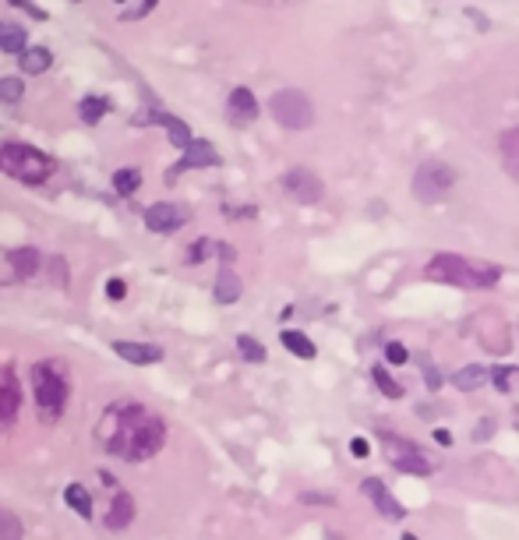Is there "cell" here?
<instances>
[{"mask_svg":"<svg viewBox=\"0 0 519 540\" xmlns=\"http://www.w3.org/2000/svg\"><path fill=\"white\" fill-rule=\"evenodd\" d=\"M269 110H273L276 124L287 127V131H304V127L315 124V106L301 89H280L269 99Z\"/></svg>","mask_w":519,"mask_h":540,"instance_id":"obj_6","label":"cell"},{"mask_svg":"<svg viewBox=\"0 0 519 540\" xmlns=\"http://www.w3.org/2000/svg\"><path fill=\"white\" fill-rule=\"evenodd\" d=\"M498 152H501V163H505V173L519 180V127H508L498 142Z\"/></svg>","mask_w":519,"mask_h":540,"instance_id":"obj_20","label":"cell"},{"mask_svg":"<svg viewBox=\"0 0 519 540\" xmlns=\"http://www.w3.org/2000/svg\"><path fill=\"white\" fill-rule=\"evenodd\" d=\"M382 452H385V459L396 466V470H403V473H410V477H431V463L420 456V448H417V441H410V438H385L382 441Z\"/></svg>","mask_w":519,"mask_h":540,"instance_id":"obj_7","label":"cell"},{"mask_svg":"<svg viewBox=\"0 0 519 540\" xmlns=\"http://www.w3.org/2000/svg\"><path fill=\"white\" fill-rule=\"evenodd\" d=\"M4 36H8V25L0 22V50H4Z\"/></svg>","mask_w":519,"mask_h":540,"instance_id":"obj_43","label":"cell"},{"mask_svg":"<svg viewBox=\"0 0 519 540\" xmlns=\"http://www.w3.org/2000/svg\"><path fill=\"white\" fill-rule=\"evenodd\" d=\"M434 441H438L442 448H449V445H452V434H449L445 427H438V431H434Z\"/></svg>","mask_w":519,"mask_h":540,"instance_id":"obj_40","label":"cell"},{"mask_svg":"<svg viewBox=\"0 0 519 540\" xmlns=\"http://www.w3.org/2000/svg\"><path fill=\"white\" fill-rule=\"evenodd\" d=\"M512 375H515L512 364H494V368H491V382H494V389H498V392H512Z\"/></svg>","mask_w":519,"mask_h":540,"instance_id":"obj_30","label":"cell"},{"mask_svg":"<svg viewBox=\"0 0 519 540\" xmlns=\"http://www.w3.org/2000/svg\"><path fill=\"white\" fill-rule=\"evenodd\" d=\"M187 222V208L184 205H173V201H156L145 208V226L152 233H173Z\"/></svg>","mask_w":519,"mask_h":540,"instance_id":"obj_9","label":"cell"},{"mask_svg":"<svg viewBox=\"0 0 519 540\" xmlns=\"http://www.w3.org/2000/svg\"><path fill=\"white\" fill-rule=\"evenodd\" d=\"M205 166H219V152L208 145V142H194L191 149H184V159L170 170V177H177V173H184V170H205Z\"/></svg>","mask_w":519,"mask_h":540,"instance_id":"obj_12","label":"cell"},{"mask_svg":"<svg viewBox=\"0 0 519 540\" xmlns=\"http://www.w3.org/2000/svg\"><path fill=\"white\" fill-rule=\"evenodd\" d=\"M487 378H491V368H484V364H466V368H459V371L452 375V385H456L459 392H477V389L487 385Z\"/></svg>","mask_w":519,"mask_h":540,"instance_id":"obj_18","label":"cell"},{"mask_svg":"<svg viewBox=\"0 0 519 540\" xmlns=\"http://www.w3.org/2000/svg\"><path fill=\"white\" fill-rule=\"evenodd\" d=\"M424 276L438 280V283H449V287H463V290H484V287H494L501 280V268L484 265V261H470V258H459V254H434L424 265Z\"/></svg>","mask_w":519,"mask_h":540,"instance_id":"obj_2","label":"cell"},{"mask_svg":"<svg viewBox=\"0 0 519 540\" xmlns=\"http://www.w3.org/2000/svg\"><path fill=\"white\" fill-rule=\"evenodd\" d=\"M135 522V498L127 491H117L106 512V529H127Z\"/></svg>","mask_w":519,"mask_h":540,"instance_id":"obj_15","label":"cell"},{"mask_svg":"<svg viewBox=\"0 0 519 540\" xmlns=\"http://www.w3.org/2000/svg\"><path fill=\"white\" fill-rule=\"evenodd\" d=\"M371 382L378 385V392H382L385 399H403V392H406V389H403V385H399V382L389 375V368H385V364H375V368H371Z\"/></svg>","mask_w":519,"mask_h":540,"instance_id":"obj_23","label":"cell"},{"mask_svg":"<svg viewBox=\"0 0 519 540\" xmlns=\"http://www.w3.org/2000/svg\"><path fill=\"white\" fill-rule=\"evenodd\" d=\"M106 297H110V301H124V297H127L124 280H110V283H106Z\"/></svg>","mask_w":519,"mask_h":540,"instance_id":"obj_34","label":"cell"},{"mask_svg":"<svg viewBox=\"0 0 519 540\" xmlns=\"http://www.w3.org/2000/svg\"><path fill=\"white\" fill-rule=\"evenodd\" d=\"M64 501H68L82 519H92V498H89L85 484H68V487H64Z\"/></svg>","mask_w":519,"mask_h":540,"instance_id":"obj_24","label":"cell"},{"mask_svg":"<svg viewBox=\"0 0 519 540\" xmlns=\"http://www.w3.org/2000/svg\"><path fill=\"white\" fill-rule=\"evenodd\" d=\"M25 92L22 78H0V103H18Z\"/></svg>","mask_w":519,"mask_h":540,"instance_id":"obj_31","label":"cell"},{"mask_svg":"<svg viewBox=\"0 0 519 540\" xmlns=\"http://www.w3.org/2000/svg\"><path fill=\"white\" fill-rule=\"evenodd\" d=\"M113 353L120 360H127V364H138V368H149V364L163 360V346H156V343H127V339H120V343H113Z\"/></svg>","mask_w":519,"mask_h":540,"instance_id":"obj_11","label":"cell"},{"mask_svg":"<svg viewBox=\"0 0 519 540\" xmlns=\"http://www.w3.org/2000/svg\"><path fill=\"white\" fill-rule=\"evenodd\" d=\"M361 491H364V494H368V498L375 501V508H378V512H382L385 519H392V522H399V519L406 515V508H403V501H396V494H392V491H389V487H385V484H382L378 477H368V480L361 484Z\"/></svg>","mask_w":519,"mask_h":540,"instance_id":"obj_10","label":"cell"},{"mask_svg":"<svg viewBox=\"0 0 519 540\" xmlns=\"http://www.w3.org/2000/svg\"><path fill=\"white\" fill-rule=\"evenodd\" d=\"M420 371H424V385H427L431 392H438V389H442V382H445V378H442V371H438V368L427 360V357H420Z\"/></svg>","mask_w":519,"mask_h":540,"instance_id":"obj_33","label":"cell"},{"mask_svg":"<svg viewBox=\"0 0 519 540\" xmlns=\"http://www.w3.org/2000/svg\"><path fill=\"white\" fill-rule=\"evenodd\" d=\"M215 304H237L240 301V294H244V283H240V276L233 272V268L226 265L223 272L215 276Z\"/></svg>","mask_w":519,"mask_h":540,"instance_id":"obj_16","label":"cell"},{"mask_svg":"<svg viewBox=\"0 0 519 540\" xmlns=\"http://www.w3.org/2000/svg\"><path fill=\"white\" fill-rule=\"evenodd\" d=\"M22 536H25L22 519L15 512H8V508H0V540H22Z\"/></svg>","mask_w":519,"mask_h":540,"instance_id":"obj_29","label":"cell"},{"mask_svg":"<svg viewBox=\"0 0 519 540\" xmlns=\"http://www.w3.org/2000/svg\"><path fill=\"white\" fill-rule=\"evenodd\" d=\"M283 191H287L294 201H301V205H315V201H322L325 184H322V177L311 173L308 166H294V170L283 173Z\"/></svg>","mask_w":519,"mask_h":540,"instance_id":"obj_8","label":"cell"},{"mask_svg":"<svg viewBox=\"0 0 519 540\" xmlns=\"http://www.w3.org/2000/svg\"><path fill=\"white\" fill-rule=\"evenodd\" d=\"M11 4H15V8H22V11H29V15H36V18H43V11H39V8H32L29 0H11Z\"/></svg>","mask_w":519,"mask_h":540,"instance_id":"obj_41","label":"cell"},{"mask_svg":"<svg viewBox=\"0 0 519 540\" xmlns=\"http://www.w3.org/2000/svg\"><path fill=\"white\" fill-rule=\"evenodd\" d=\"M117 4H120V0H117Z\"/></svg>","mask_w":519,"mask_h":540,"instance_id":"obj_45","label":"cell"},{"mask_svg":"<svg viewBox=\"0 0 519 540\" xmlns=\"http://www.w3.org/2000/svg\"><path fill=\"white\" fill-rule=\"evenodd\" d=\"M466 18H473V25L484 32V29H491V22H487V15H480L477 8H466Z\"/></svg>","mask_w":519,"mask_h":540,"instance_id":"obj_38","label":"cell"},{"mask_svg":"<svg viewBox=\"0 0 519 540\" xmlns=\"http://www.w3.org/2000/svg\"><path fill=\"white\" fill-rule=\"evenodd\" d=\"M152 8H156V0H145V4H142V8H138V18H145V15H149V11H152Z\"/></svg>","mask_w":519,"mask_h":540,"instance_id":"obj_42","label":"cell"},{"mask_svg":"<svg viewBox=\"0 0 519 540\" xmlns=\"http://www.w3.org/2000/svg\"><path fill=\"white\" fill-rule=\"evenodd\" d=\"M494 434V417H484L480 424H477V431H473V441H484V438H491Z\"/></svg>","mask_w":519,"mask_h":540,"instance_id":"obj_35","label":"cell"},{"mask_svg":"<svg viewBox=\"0 0 519 540\" xmlns=\"http://www.w3.org/2000/svg\"><path fill=\"white\" fill-rule=\"evenodd\" d=\"M301 501H308V505H336V498H332V494H311V491H304V494H301Z\"/></svg>","mask_w":519,"mask_h":540,"instance_id":"obj_37","label":"cell"},{"mask_svg":"<svg viewBox=\"0 0 519 540\" xmlns=\"http://www.w3.org/2000/svg\"><path fill=\"white\" fill-rule=\"evenodd\" d=\"M410 350L403 346V343H385V360L392 364V368H403V364H410Z\"/></svg>","mask_w":519,"mask_h":540,"instance_id":"obj_32","label":"cell"},{"mask_svg":"<svg viewBox=\"0 0 519 540\" xmlns=\"http://www.w3.org/2000/svg\"><path fill=\"white\" fill-rule=\"evenodd\" d=\"M138 187H142V173H138V170H117V173H113V191H117V194L131 198Z\"/></svg>","mask_w":519,"mask_h":540,"instance_id":"obj_27","label":"cell"},{"mask_svg":"<svg viewBox=\"0 0 519 540\" xmlns=\"http://www.w3.org/2000/svg\"><path fill=\"white\" fill-rule=\"evenodd\" d=\"M8 258H11V268H15V280L36 276L39 272V261H43L36 247H15V251H8Z\"/></svg>","mask_w":519,"mask_h":540,"instance_id":"obj_19","label":"cell"},{"mask_svg":"<svg viewBox=\"0 0 519 540\" xmlns=\"http://www.w3.org/2000/svg\"><path fill=\"white\" fill-rule=\"evenodd\" d=\"M106 110H110V99H103V96H85V99L78 103V117H82L85 124H99V120L106 117Z\"/></svg>","mask_w":519,"mask_h":540,"instance_id":"obj_25","label":"cell"},{"mask_svg":"<svg viewBox=\"0 0 519 540\" xmlns=\"http://www.w3.org/2000/svg\"><path fill=\"white\" fill-rule=\"evenodd\" d=\"M152 120H156V124H163V131L170 134V142H173V145H180V149H191V145L198 142V138L191 134V127H187L180 117H173V113H152Z\"/></svg>","mask_w":519,"mask_h":540,"instance_id":"obj_17","label":"cell"},{"mask_svg":"<svg viewBox=\"0 0 519 540\" xmlns=\"http://www.w3.org/2000/svg\"><path fill=\"white\" fill-rule=\"evenodd\" d=\"M215 254H219L223 261H233V258H237V251H233V244H226V240H219V247H215Z\"/></svg>","mask_w":519,"mask_h":540,"instance_id":"obj_39","label":"cell"},{"mask_svg":"<svg viewBox=\"0 0 519 540\" xmlns=\"http://www.w3.org/2000/svg\"><path fill=\"white\" fill-rule=\"evenodd\" d=\"M237 350H240V357H244V360H251V364H265V360H269L265 346L258 343L254 336H237Z\"/></svg>","mask_w":519,"mask_h":540,"instance_id":"obj_26","label":"cell"},{"mask_svg":"<svg viewBox=\"0 0 519 540\" xmlns=\"http://www.w3.org/2000/svg\"><path fill=\"white\" fill-rule=\"evenodd\" d=\"M399 540H417V536H413V533H406V529H403V536H399Z\"/></svg>","mask_w":519,"mask_h":540,"instance_id":"obj_44","label":"cell"},{"mask_svg":"<svg viewBox=\"0 0 519 540\" xmlns=\"http://www.w3.org/2000/svg\"><path fill=\"white\" fill-rule=\"evenodd\" d=\"M96 441L124 463H145L166 445V424L142 403H113L96 424Z\"/></svg>","mask_w":519,"mask_h":540,"instance_id":"obj_1","label":"cell"},{"mask_svg":"<svg viewBox=\"0 0 519 540\" xmlns=\"http://www.w3.org/2000/svg\"><path fill=\"white\" fill-rule=\"evenodd\" d=\"M459 173L445 163V159H424L413 173V198L420 205H438L449 198V191L456 187Z\"/></svg>","mask_w":519,"mask_h":540,"instance_id":"obj_5","label":"cell"},{"mask_svg":"<svg viewBox=\"0 0 519 540\" xmlns=\"http://www.w3.org/2000/svg\"><path fill=\"white\" fill-rule=\"evenodd\" d=\"M350 452H354L357 459H364V456H371V441L357 434V438H350Z\"/></svg>","mask_w":519,"mask_h":540,"instance_id":"obj_36","label":"cell"},{"mask_svg":"<svg viewBox=\"0 0 519 540\" xmlns=\"http://www.w3.org/2000/svg\"><path fill=\"white\" fill-rule=\"evenodd\" d=\"M32 389H36V403H39V420L54 424L64 406H68V382L54 364H36L32 368Z\"/></svg>","mask_w":519,"mask_h":540,"instance_id":"obj_4","label":"cell"},{"mask_svg":"<svg viewBox=\"0 0 519 540\" xmlns=\"http://www.w3.org/2000/svg\"><path fill=\"white\" fill-rule=\"evenodd\" d=\"M18 61H22V71H25V75H43V71L50 68L54 54H50L46 46H29V50H25Z\"/></svg>","mask_w":519,"mask_h":540,"instance_id":"obj_22","label":"cell"},{"mask_svg":"<svg viewBox=\"0 0 519 540\" xmlns=\"http://www.w3.org/2000/svg\"><path fill=\"white\" fill-rule=\"evenodd\" d=\"M215 247H219L215 240H208V237H198V240H194V244L184 251V261H187V265H201L205 258H212V254H215Z\"/></svg>","mask_w":519,"mask_h":540,"instance_id":"obj_28","label":"cell"},{"mask_svg":"<svg viewBox=\"0 0 519 540\" xmlns=\"http://www.w3.org/2000/svg\"><path fill=\"white\" fill-rule=\"evenodd\" d=\"M280 343H283L294 357H301V360H311V357L318 353V346H315L304 332H297V329H283V332H280Z\"/></svg>","mask_w":519,"mask_h":540,"instance_id":"obj_21","label":"cell"},{"mask_svg":"<svg viewBox=\"0 0 519 540\" xmlns=\"http://www.w3.org/2000/svg\"><path fill=\"white\" fill-rule=\"evenodd\" d=\"M54 170H57V163L32 145H18V142L0 145V173H8L22 184H43L54 177Z\"/></svg>","mask_w":519,"mask_h":540,"instance_id":"obj_3","label":"cell"},{"mask_svg":"<svg viewBox=\"0 0 519 540\" xmlns=\"http://www.w3.org/2000/svg\"><path fill=\"white\" fill-rule=\"evenodd\" d=\"M22 410V389L11 368H0V420H11Z\"/></svg>","mask_w":519,"mask_h":540,"instance_id":"obj_13","label":"cell"},{"mask_svg":"<svg viewBox=\"0 0 519 540\" xmlns=\"http://www.w3.org/2000/svg\"><path fill=\"white\" fill-rule=\"evenodd\" d=\"M226 106H230V120H233V124H240V127H244V124H251V120L258 117V99H254V92H251V89H233Z\"/></svg>","mask_w":519,"mask_h":540,"instance_id":"obj_14","label":"cell"}]
</instances>
